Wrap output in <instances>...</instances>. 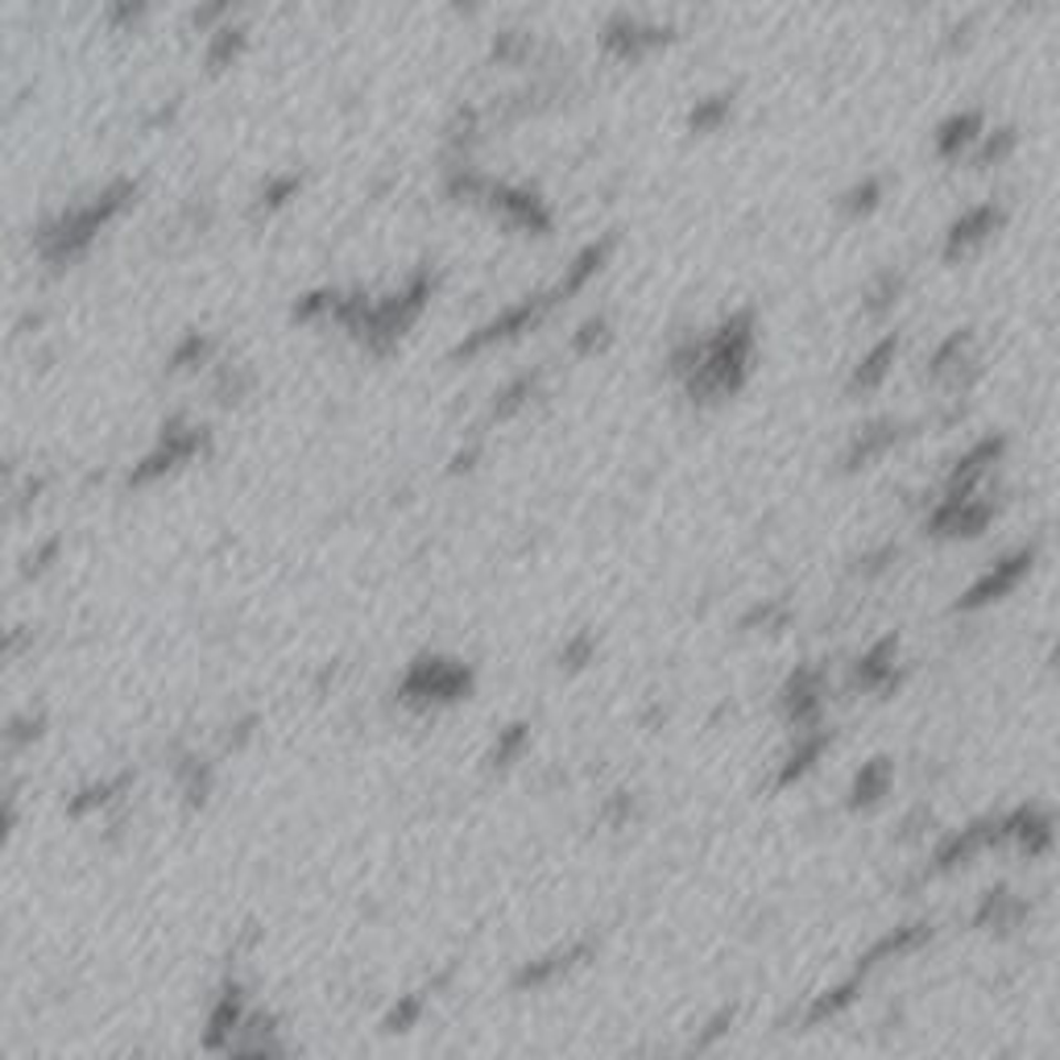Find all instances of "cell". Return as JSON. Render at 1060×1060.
Wrapping results in <instances>:
<instances>
[{
  "label": "cell",
  "instance_id": "1",
  "mask_svg": "<svg viewBox=\"0 0 1060 1060\" xmlns=\"http://www.w3.org/2000/svg\"><path fill=\"white\" fill-rule=\"evenodd\" d=\"M754 311H734L725 324L709 336V340H684L671 353V369L684 377L688 393L696 402H713V398H729L746 386L754 360Z\"/></svg>",
  "mask_w": 1060,
  "mask_h": 1060
},
{
  "label": "cell",
  "instance_id": "2",
  "mask_svg": "<svg viewBox=\"0 0 1060 1060\" xmlns=\"http://www.w3.org/2000/svg\"><path fill=\"white\" fill-rule=\"evenodd\" d=\"M138 199V179H112L100 195H91L87 204L67 207L58 212L54 220H46L37 228V253L46 266H71L91 249V240L100 237L104 224H112L125 207Z\"/></svg>",
  "mask_w": 1060,
  "mask_h": 1060
},
{
  "label": "cell",
  "instance_id": "3",
  "mask_svg": "<svg viewBox=\"0 0 1060 1060\" xmlns=\"http://www.w3.org/2000/svg\"><path fill=\"white\" fill-rule=\"evenodd\" d=\"M435 282H440L435 270H431V266H419V270L402 282V291L369 303L365 320L353 327V336H357L360 344H369L374 353H390L393 344L407 336V327L423 315V307H428L431 294H435Z\"/></svg>",
  "mask_w": 1060,
  "mask_h": 1060
},
{
  "label": "cell",
  "instance_id": "4",
  "mask_svg": "<svg viewBox=\"0 0 1060 1060\" xmlns=\"http://www.w3.org/2000/svg\"><path fill=\"white\" fill-rule=\"evenodd\" d=\"M555 303H560V299H555V291L527 294L522 303H513V307L497 311L494 320H485L480 327H473V332H468V336H464V340L456 344V348H452V360L477 357V353L494 348V344L522 336V332H530V327L539 324V320H543V315H548V311L555 307Z\"/></svg>",
  "mask_w": 1060,
  "mask_h": 1060
},
{
  "label": "cell",
  "instance_id": "5",
  "mask_svg": "<svg viewBox=\"0 0 1060 1060\" xmlns=\"http://www.w3.org/2000/svg\"><path fill=\"white\" fill-rule=\"evenodd\" d=\"M207 447V428H195V423H187V419H171V423H162V435H158V447L150 452V456H141L133 468H129V489H141V485H150V480L166 477L171 468H179V464H187L191 456H199Z\"/></svg>",
  "mask_w": 1060,
  "mask_h": 1060
},
{
  "label": "cell",
  "instance_id": "6",
  "mask_svg": "<svg viewBox=\"0 0 1060 1060\" xmlns=\"http://www.w3.org/2000/svg\"><path fill=\"white\" fill-rule=\"evenodd\" d=\"M468 688H473V675L464 663H456V659H419L402 680V696L423 704H447L468 696Z\"/></svg>",
  "mask_w": 1060,
  "mask_h": 1060
},
{
  "label": "cell",
  "instance_id": "7",
  "mask_svg": "<svg viewBox=\"0 0 1060 1060\" xmlns=\"http://www.w3.org/2000/svg\"><path fill=\"white\" fill-rule=\"evenodd\" d=\"M668 37H671L668 25H655V21L630 18V13H617L614 21H605V30H601V46H605V54H609V58H617V63H638V58H647L655 46H663Z\"/></svg>",
  "mask_w": 1060,
  "mask_h": 1060
},
{
  "label": "cell",
  "instance_id": "8",
  "mask_svg": "<svg viewBox=\"0 0 1060 1060\" xmlns=\"http://www.w3.org/2000/svg\"><path fill=\"white\" fill-rule=\"evenodd\" d=\"M994 518V506L986 501L982 494L974 497H953L944 494L937 506H932V513H928V530L932 534H944V539H970V534H982V530L991 527Z\"/></svg>",
  "mask_w": 1060,
  "mask_h": 1060
},
{
  "label": "cell",
  "instance_id": "9",
  "mask_svg": "<svg viewBox=\"0 0 1060 1060\" xmlns=\"http://www.w3.org/2000/svg\"><path fill=\"white\" fill-rule=\"evenodd\" d=\"M485 199H489V207H494V212H501V216H506L513 228L534 232V237L551 232V224H555L548 199H543L539 191H530V187H510V183H497V187H489V195H485Z\"/></svg>",
  "mask_w": 1060,
  "mask_h": 1060
},
{
  "label": "cell",
  "instance_id": "10",
  "mask_svg": "<svg viewBox=\"0 0 1060 1060\" xmlns=\"http://www.w3.org/2000/svg\"><path fill=\"white\" fill-rule=\"evenodd\" d=\"M1027 567H1031V551H1010V555H1003L994 567H986L982 576H977L974 584H970V593L961 597V609H982V605H991V601L1007 597L1015 584L1027 576Z\"/></svg>",
  "mask_w": 1060,
  "mask_h": 1060
},
{
  "label": "cell",
  "instance_id": "11",
  "mask_svg": "<svg viewBox=\"0 0 1060 1060\" xmlns=\"http://www.w3.org/2000/svg\"><path fill=\"white\" fill-rule=\"evenodd\" d=\"M977 369V357H974V332H953L949 340L937 344V353H932V360H928V377L932 381H944V386H953V390H965L970 381L965 377Z\"/></svg>",
  "mask_w": 1060,
  "mask_h": 1060
},
{
  "label": "cell",
  "instance_id": "12",
  "mask_svg": "<svg viewBox=\"0 0 1060 1060\" xmlns=\"http://www.w3.org/2000/svg\"><path fill=\"white\" fill-rule=\"evenodd\" d=\"M998 224H1003V212L994 204H977L970 207V212H961L958 220L949 224V232H944V257H949V261L965 257L970 249H977L982 240H991V232H998Z\"/></svg>",
  "mask_w": 1060,
  "mask_h": 1060
},
{
  "label": "cell",
  "instance_id": "13",
  "mask_svg": "<svg viewBox=\"0 0 1060 1060\" xmlns=\"http://www.w3.org/2000/svg\"><path fill=\"white\" fill-rule=\"evenodd\" d=\"M609 253H614V237H601V240H593V245H584L581 253L572 257V266L564 270V278L551 286L555 291V299L564 303V299H572V294H581L593 278L605 270V261H609Z\"/></svg>",
  "mask_w": 1060,
  "mask_h": 1060
},
{
  "label": "cell",
  "instance_id": "14",
  "mask_svg": "<svg viewBox=\"0 0 1060 1060\" xmlns=\"http://www.w3.org/2000/svg\"><path fill=\"white\" fill-rule=\"evenodd\" d=\"M986 138V129H982V112H958V117H949L937 129V158L941 162H958L961 154H970L977 141Z\"/></svg>",
  "mask_w": 1060,
  "mask_h": 1060
},
{
  "label": "cell",
  "instance_id": "15",
  "mask_svg": "<svg viewBox=\"0 0 1060 1060\" xmlns=\"http://www.w3.org/2000/svg\"><path fill=\"white\" fill-rule=\"evenodd\" d=\"M895 444H899V423H895V419L866 423V428L854 435L850 452H845V468H866V464H874L878 456H887Z\"/></svg>",
  "mask_w": 1060,
  "mask_h": 1060
},
{
  "label": "cell",
  "instance_id": "16",
  "mask_svg": "<svg viewBox=\"0 0 1060 1060\" xmlns=\"http://www.w3.org/2000/svg\"><path fill=\"white\" fill-rule=\"evenodd\" d=\"M895 357H899V336L890 332V336H883V340L874 344L866 357L857 360L854 377H850V393H870L878 390L883 381H887L890 365H895Z\"/></svg>",
  "mask_w": 1060,
  "mask_h": 1060
},
{
  "label": "cell",
  "instance_id": "17",
  "mask_svg": "<svg viewBox=\"0 0 1060 1060\" xmlns=\"http://www.w3.org/2000/svg\"><path fill=\"white\" fill-rule=\"evenodd\" d=\"M245 42H249L245 25H216L212 37H207V54H204L207 71L220 75L224 67H232V63L240 58V51H245Z\"/></svg>",
  "mask_w": 1060,
  "mask_h": 1060
},
{
  "label": "cell",
  "instance_id": "18",
  "mask_svg": "<svg viewBox=\"0 0 1060 1060\" xmlns=\"http://www.w3.org/2000/svg\"><path fill=\"white\" fill-rule=\"evenodd\" d=\"M539 381H543V369H530V374H518V377H513L506 390H497L489 419H497V423H501V419H513V414L522 411L530 398L539 393Z\"/></svg>",
  "mask_w": 1060,
  "mask_h": 1060
},
{
  "label": "cell",
  "instance_id": "19",
  "mask_svg": "<svg viewBox=\"0 0 1060 1060\" xmlns=\"http://www.w3.org/2000/svg\"><path fill=\"white\" fill-rule=\"evenodd\" d=\"M729 112H734V96H729V91L704 96V100L692 104V112H688V129H692V133H717L721 125L729 120Z\"/></svg>",
  "mask_w": 1060,
  "mask_h": 1060
},
{
  "label": "cell",
  "instance_id": "20",
  "mask_svg": "<svg viewBox=\"0 0 1060 1060\" xmlns=\"http://www.w3.org/2000/svg\"><path fill=\"white\" fill-rule=\"evenodd\" d=\"M216 353V340L212 336H204V332H187L183 340L174 344V353H171V360H166V369L171 374H183V369H199L207 357Z\"/></svg>",
  "mask_w": 1060,
  "mask_h": 1060
},
{
  "label": "cell",
  "instance_id": "21",
  "mask_svg": "<svg viewBox=\"0 0 1060 1060\" xmlns=\"http://www.w3.org/2000/svg\"><path fill=\"white\" fill-rule=\"evenodd\" d=\"M303 191V174L299 171H282V174H270L266 179V187H261V195H257V207L261 212H278V207H286Z\"/></svg>",
  "mask_w": 1060,
  "mask_h": 1060
},
{
  "label": "cell",
  "instance_id": "22",
  "mask_svg": "<svg viewBox=\"0 0 1060 1060\" xmlns=\"http://www.w3.org/2000/svg\"><path fill=\"white\" fill-rule=\"evenodd\" d=\"M878 199H883V179H862V183H854V187L841 195V212L850 216V220H862V216H870L874 207H878Z\"/></svg>",
  "mask_w": 1060,
  "mask_h": 1060
},
{
  "label": "cell",
  "instance_id": "23",
  "mask_svg": "<svg viewBox=\"0 0 1060 1060\" xmlns=\"http://www.w3.org/2000/svg\"><path fill=\"white\" fill-rule=\"evenodd\" d=\"M609 340H614L609 315H588V320L576 327V336H572V353H576V357H593V353H601Z\"/></svg>",
  "mask_w": 1060,
  "mask_h": 1060
},
{
  "label": "cell",
  "instance_id": "24",
  "mask_svg": "<svg viewBox=\"0 0 1060 1060\" xmlns=\"http://www.w3.org/2000/svg\"><path fill=\"white\" fill-rule=\"evenodd\" d=\"M899 294H904V274L883 270V274L870 282V291H866V311H870V315H883L887 307L899 303Z\"/></svg>",
  "mask_w": 1060,
  "mask_h": 1060
},
{
  "label": "cell",
  "instance_id": "25",
  "mask_svg": "<svg viewBox=\"0 0 1060 1060\" xmlns=\"http://www.w3.org/2000/svg\"><path fill=\"white\" fill-rule=\"evenodd\" d=\"M887 783H890V767L878 758V762H870V767L857 775L854 783V804H874L878 796H887Z\"/></svg>",
  "mask_w": 1060,
  "mask_h": 1060
},
{
  "label": "cell",
  "instance_id": "26",
  "mask_svg": "<svg viewBox=\"0 0 1060 1060\" xmlns=\"http://www.w3.org/2000/svg\"><path fill=\"white\" fill-rule=\"evenodd\" d=\"M336 303H340V294L336 291H311L294 303L291 320L294 324H311V320H320V315H336Z\"/></svg>",
  "mask_w": 1060,
  "mask_h": 1060
},
{
  "label": "cell",
  "instance_id": "27",
  "mask_svg": "<svg viewBox=\"0 0 1060 1060\" xmlns=\"http://www.w3.org/2000/svg\"><path fill=\"white\" fill-rule=\"evenodd\" d=\"M1015 150V133L1010 129H998V133H986L977 141V166H998L1003 158Z\"/></svg>",
  "mask_w": 1060,
  "mask_h": 1060
},
{
  "label": "cell",
  "instance_id": "28",
  "mask_svg": "<svg viewBox=\"0 0 1060 1060\" xmlns=\"http://www.w3.org/2000/svg\"><path fill=\"white\" fill-rule=\"evenodd\" d=\"M522 51H527V34H522V30H506V34H497V42H494L497 63H513V58H522Z\"/></svg>",
  "mask_w": 1060,
  "mask_h": 1060
},
{
  "label": "cell",
  "instance_id": "29",
  "mask_svg": "<svg viewBox=\"0 0 1060 1060\" xmlns=\"http://www.w3.org/2000/svg\"><path fill=\"white\" fill-rule=\"evenodd\" d=\"M522 742H527V725H510V729L501 734V742L494 746V762H497V767H506L513 754L522 750Z\"/></svg>",
  "mask_w": 1060,
  "mask_h": 1060
},
{
  "label": "cell",
  "instance_id": "30",
  "mask_svg": "<svg viewBox=\"0 0 1060 1060\" xmlns=\"http://www.w3.org/2000/svg\"><path fill=\"white\" fill-rule=\"evenodd\" d=\"M477 456H480V444L461 447V452L452 456V468H447V473H468V468H473V461H477Z\"/></svg>",
  "mask_w": 1060,
  "mask_h": 1060
},
{
  "label": "cell",
  "instance_id": "31",
  "mask_svg": "<svg viewBox=\"0 0 1060 1060\" xmlns=\"http://www.w3.org/2000/svg\"><path fill=\"white\" fill-rule=\"evenodd\" d=\"M58 548H63L58 539H46V543L37 548V555H30V572H34V567H46V564H51L54 555H58Z\"/></svg>",
  "mask_w": 1060,
  "mask_h": 1060
},
{
  "label": "cell",
  "instance_id": "32",
  "mask_svg": "<svg viewBox=\"0 0 1060 1060\" xmlns=\"http://www.w3.org/2000/svg\"><path fill=\"white\" fill-rule=\"evenodd\" d=\"M228 18V4H216V9H195V25H212V21Z\"/></svg>",
  "mask_w": 1060,
  "mask_h": 1060
}]
</instances>
